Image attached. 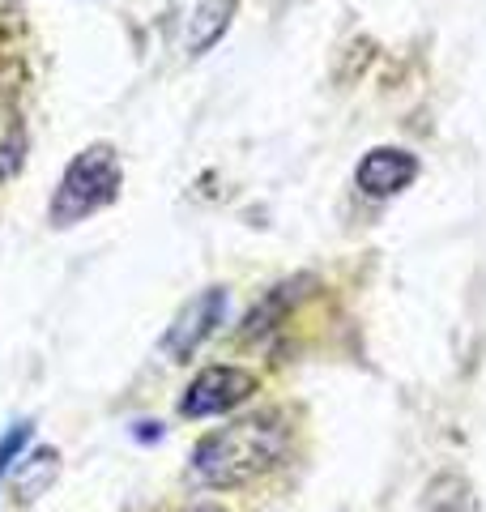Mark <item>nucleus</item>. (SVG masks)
<instances>
[{"label": "nucleus", "mask_w": 486, "mask_h": 512, "mask_svg": "<svg viewBox=\"0 0 486 512\" xmlns=\"http://www.w3.org/2000/svg\"><path fill=\"white\" fill-rule=\"evenodd\" d=\"M120 192V158L111 146H90L81 150L69 171H64V180L52 197V222L56 227H73V222L90 218L94 210H103V205Z\"/></svg>", "instance_id": "2"}, {"label": "nucleus", "mask_w": 486, "mask_h": 512, "mask_svg": "<svg viewBox=\"0 0 486 512\" xmlns=\"http://www.w3.org/2000/svg\"><path fill=\"white\" fill-rule=\"evenodd\" d=\"M286 453V427L278 414H256V419H239L231 427L205 436L192 470L209 487H243L256 474L273 470Z\"/></svg>", "instance_id": "1"}, {"label": "nucleus", "mask_w": 486, "mask_h": 512, "mask_svg": "<svg viewBox=\"0 0 486 512\" xmlns=\"http://www.w3.org/2000/svg\"><path fill=\"white\" fill-rule=\"evenodd\" d=\"M414 175H418L414 154L380 146L359 163V175H354V180H359V188L367 192V197H393V192H401L405 184H414Z\"/></svg>", "instance_id": "5"}, {"label": "nucleus", "mask_w": 486, "mask_h": 512, "mask_svg": "<svg viewBox=\"0 0 486 512\" xmlns=\"http://www.w3.org/2000/svg\"><path fill=\"white\" fill-rule=\"evenodd\" d=\"M231 18H235V0H201V5L192 9V18H188V30H184L188 56H205L209 47L226 35Z\"/></svg>", "instance_id": "6"}, {"label": "nucleus", "mask_w": 486, "mask_h": 512, "mask_svg": "<svg viewBox=\"0 0 486 512\" xmlns=\"http://www.w3.org/2000/svg\"><path fill=\"white\" fill-rule=\"evenodd\" d=\"M56 478V453L52 448H43V453H35V457H26L22 466H18V478H13V491L18 495H26V500H35V495L52 483Z\"/></svg>", "instance_id": "7"}, {"label": "nucleus", "mask_w": 486, "mask_h": 512, "mask_svg": "<svg viewBox=\"0 0 486 512\" xmlns=\"http://www.w3.org/2000/svg\"><path fill=\"white\" fill-rule=\"evenodd\" d=\"M30 440V423H18V427H9L5 436H0V478L9 474V466L22 457V448Z\"/></svg>", "instance_id": "8"}, {"label": "nucleus", "mask_w": 486, "mask_h": 512, "mask_svg": "<svg viewBox=\"0 0 486 512\" xmlns=\"http://www.w3.org/2000/svg\"><path fill=\"white\" fill-rule=\"evenodd\" d=\"M252 389H256V376L243 372V367H209V372L192 380L180 410L192 414V419H205V414H222V410H235L239 402H248Z\"/></svg>", "instance_id": "3"}, {"label": "nucleus", "mask_w": 486, "mask_h": 512, "mask_svg": "<svg viewBox=\"0 0 486 512\" xmlns=\"http://www.w3.org/2000/svg\"><path fill=\"white\" fill-rule=\"evenodd\" d=\"M222 316H226V291L209 286V291H201L180 316H175V325L167 333V342H162V350H167L171 359H188L192 350H197L209 333L222 325Z\"/></svg>", "instance_id": "4"}]
</instances>
